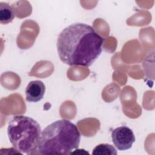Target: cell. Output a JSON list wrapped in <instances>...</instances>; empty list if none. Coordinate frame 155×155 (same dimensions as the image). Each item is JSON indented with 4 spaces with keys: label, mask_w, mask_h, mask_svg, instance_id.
I'll return each mask as SVG.
<instances>
[{
    "label": "cell",
    "mask_w": 155,
    "mask_h": 155,
    "mask_svg": "<svg viewBox=\"0 0 155 155\" xmlns=\"http://www.w3.org/2000/svg\"><path fill=\"white\" fill-rule=\"evenodd\" d=\"M104 39L94 28L78 22L63 29L56 42L61 61L70 66H91L102 51Z\"/></svg>",
    "instance_id": "1"
},
{
    "label": "cell",
    "mask_w": 155,
    "mask_h": 155,
    "mask_svg": "<svg viewBox=\"0 0 155 155\" xmlns=\"http://www.w3.org/2000/svg\"><path fill=\"white\" fill-rule=\"evenodd\" d=\"M81 133L75 124L67 119L56 120L41 132L39 145L41 154H71L78 148Z\"/></svg>",
    "instance_id": "2"
},
{
    "label": "cell",
    "mask_w": 155,
    "mask_h": 155,
    "mask_svg": "<svg viewBox=\"0 0 155 155\" xmlns=\"http://www.w3.org/2000/svg\"><path fill=\"white\" fill-rule=\"evenodd\" d=\"M41 128L31 117L13 116L7 127V134L12 146L22 154H32L39 148Z\"/></svg>",
    "instance_id": "3"
},
{
    "label": "cell",
    "mask_w": 155,
    "mask_h": 155,
    "mask_svg": "<svg viewBox=\"0 0 155 155\" xmlns=\"http://www.w3.org/2000/svg\"><path fill=\"white\" fill-rule=\"evenodd\" d=\"M111 138L116 148L121 151L131 148L135 142V136L132 130L126 126L114 128L111 132Z\"/></svg>",
    "instance_id": "4"
},
{
    "label": "cell",
    "mask_w": 155,
    "mask_h": 155,
    "mask_svg": "<svg viewBox=\"0 0 155 155\" xmlns=\"http://www.w3.org/2000/svg\"><path fill=\"white\" fill-rule=\"evenodd\" d=\"M45 91V86L41 81H31L25 89L26 101L29 102H38L43 98Z\"/></svg>",
    "instance_id": "5"
},
{
    "label": "cell",
    "mask_w": 155,
    "mask_h": 155,
    "mask_svg": "<svg viewBox=\"0 0 155 155\" xmlns=\"http://www.w3.org/2000/svg\"><path fill=\"white\" fill-rule=\"evenodd\" d=\"M15 11L8 3L0 2V22L2 24H7L14 19Z\"/></svg>",
    "instance_id": "6"
},
{
    "label": "cell",
    "mask_w": 155,
    "mask_h": 155,
    "mask_svg": "<svg viewBox=\"0 0 155 155\" xmlns=\"http://www.w3.org/2000/svg\"><path fill=\"white\" fill-rule=\"evenodd\" d=\"M116 149L109 143H100L96 146L92 152L94 155H116Z\"/></svg>",
    "instance_id": "7"
},
{
    "label": "cell",
    "mask_w": 155,
    "mask_h": 155,
    "mask_svg": "<svg viewBox=\"0 0 155 155\" xmlns=\"http://www.w3.org/2000/svg\"><path fill=\"white\" fill-rule=\"evenodd\" d=\"M79 153H80L81 154H89V153L86 151L84 149H77L74 151H72L71 153V154H79Z\"/></svg>",
    "instance_id": "8"
}]
</instances>
